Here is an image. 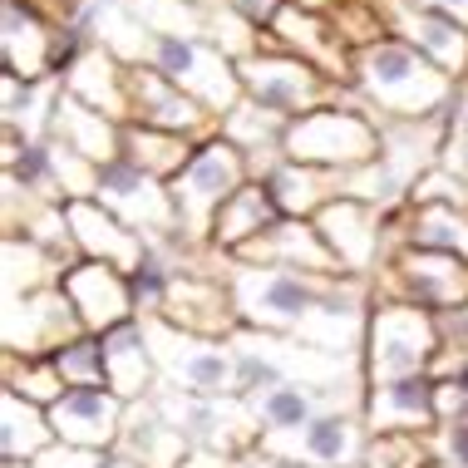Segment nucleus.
I'll list each match as a JSON object with an SVG mask.
<instances>
[{"instance_id":"obj_1","label":"nucleus","mask_w":468,"mask_h":468,"mask_svg":"<svg viewBox=\"0 0 468 468\" xmlns=\"http://www.w3.org/2000/svg\"><path fill=\"white\" fill-rule=\"evenodd\" d=\"M222 276L232 286L237 315L251 331H271L306 340L331 356H360L370 325V282L365 276H311V271H271L242 267L222 257Z\"/></svg>"},{"instance_id":"obj_2","label":"nucleus","mask_w":468,"mask_h":468,"mask_svg":"<svg viewBox=\"0 0 468 468\" xmlns=\"http://www.w3.org/2000/svg\"><path fill=\"white\" fill-rule=\"evenodd\" d=\"M356 94L379 109V119H439L453 113L459 80L434 69L414 45L379 35L375 45L356 49Z\"/></svg>"},{"instance_id":"obj_3","label":"nucleus","mask_w":468,"mask_h":468,"mask_svg":"<svg viewBox=\"0 0 468 468\" xmlns=\"http://www.w3.org/2000/svg\"><path fill=\"white\" fill-rule=\"evenodd\" d=\"M227 346H232V360H237L242 399L276 385H346V379L365 375L360 356H331V350H315L306 340L251 331V325H242Z\"/></svg>"},{"instance_id":"obj_4","label":"nucleus","mask_w":468,"mask_h":468,"mask_svg":"<svg viewBox=\"0 0 468 468\" xmlns=\"http://www.w3.org/2000/svg\"><path fill=\"white\" fill-rule=\"evenodd\" d=\"M282 158L306 163V168H331L350 173L379 158V119L370 113L365 99L356 104H325L286 123Z\"/></svg>"},{"instance_id":"obj_5","label":"nucleus","mask_w":468,"mask_h":468,"mask_svg":"<svg viewBox=\"0 0 468 468\" xmlns=\"http://www.w3.org/2000/svg\"><path fill=\"white\" fill-rule=\"evenodd\" d=\"M439 321L424 306H404V301H375L370 325H365V385H385L404 375H429L439 360Z\"/></svg>"},{"instance_id":"obj_6","label":"nucleus","mask_w":468,"mask_h":468,"mask_svg":"<svg viewBox=\"0 0 468 468\" xmlns=\"http://www.w3.org/2000/svg\"><path fill=\"white\" fill-rule=\"evenodd\" d=\"M237 80H242V94L251 99V104L276 113V119H286V123L301 119V113H311V109L346 104V94H350L346 84L325 80L315 65L286 55L282 45H271V35H267V45H261L257 55L237 59Z\"/></svg>"},{"instance_id":"obj_7","label":"nucleus","mask_w":468,"mask_h":468,"mask_svg":"<svg viewBox=\"0 0 468 468\" xmlns=\"http://www.w3.org/2000/svg\"><path fill=\"white\" fill-rule=\"evenodd\" d=\"M242 183H251V163L242 148H232L222 133L202 138L187 158V168L173 178V202H178V222H183V237L193 247H207L212 237V222H218L222 202L237 193Z\"/></svg>"},{"instance_id":"obj_8","label":"nucleus","mask_w":468,"mask_h":468,"mask_svg":"<svg viewBox=\"0 0 468 468\" xmlns=\"http://www.w3.org/2000/svg\"><path fill=\"white\" fill-rule=\"evenodd\" d=\"M154 399L173 429L193 444V453H222V459H247L261 444V424L242 395H187V389L158 385Z\"/></svg>"},{"instance_id":"obj_9","label":"nucleus","mask_w":468,"mask_h":468,"mask_svg":"<svg viewBox=\"0 0 468 468\" xmlns=\"http://www.w3.org/2000/svg\"><path fill=\"white\" fill-rule=\"evenodd\" d=\"M158 365V385L187 389V395H242L237 385V360L227 340H202L168 325L163 315H138Z\"/></svg>"},{"instance_id":"obj_10","label":"nucleus","mask_w":468,"mask_h":468,"mask_svg":"<svg viewBox=\"0 0 468 468\" xmlns=\"http://www.w3.org/2000/svg\"><path fill=\"white\" fill-rule=\"evenodd\" d=\"M144 65H154L163 80H173L183 94H193L197 104L212 109L218 119L247 99L242 80H237V65L222 55L218 45L197 40V35H154L148 30Z\"/></svg>"},{"instance_id":"obj_11","label":"nucleus","mask_w":468,"mask_h":468,"mask_svg":"<svg viewBox=\"0 0 468 468\" xmlns=\"http://www.w3.org/2000/svg\"><path fill=\"white\" fill-rule=\"evenodd\" d=\"M375 276H379V301H404V306H424L434 315L468 306V261L449 257V251L395 247Z\"/></svg>"},{"instance_id":"obj_12","label":"nucleus","mask_w":468,"mask_h":468,"mask_svg":"<svg viewBox=\"0 0 468 468\" xmlns=\"http://www.w3.org/2000/svg\"><path fill=\"white\" fill-rule=\"evenodd\" d=\"M94 202L109 207L119 222H129L133 232H144L148 242H173L183 237V222H178V202H173V187L144 173L138 163L129 158H109L99 163V183H94Z\"/></svg>"},{"instance_id":"obj_13","label":"nucleus","mask_w":468,"mask_h":468,"mask_svg":"<svg viewBox=\"0 0 468 468\" xmlns=\"http://www.w3.org/2000/svg\"><path fill=\"white\" fill-rule=\"evenodd\" d=\"M370 424L360 410H331L321 420L286 429V434H261V453L301 468H360L370 453Z\"/></svg>"},{"instance_id":"obj_14","label":"nucleus","mask_w":468,"mask_h":468,"mask_svg":"<svg viewBox=\"0 0 468 468\" xmlns=\"http://www.w3.org/2000/svg\"><path fill=\"white\" fill-rule=\"evenodd\" d=\"M74 335H84V321L74 311V301L65 296V286L35 291V296L5 301L0 311V340H5V356H30L45 360L55 350H65Z\"/></svg>"},{"instance_id":"obj_15","label":"nucleus","mask_w":468,"mask_h":468,"mask_svg":"<svg viewBox=\"0 0 468 468\" xmlns=\"http://www.w3.org/2000/svg\"><path fill=\"white\" fill-rule=\"evenodd\" d=\"M311 222H315V232L325 237V247L335 251V261L346 276H365V282H370V276L385 267L389 212H379L360 197H335V202H325Z\"/></svg>"},{"instance_id":"obj_16","label":"nucleus","mask_w":468,"mask_h":468,"mask_svg":"<svg viewBox=\"0 0 468 468\" xmlns=\"http://www.w3.org/2000/svg\"><path fill=\"white\" fill-rule=\"evenodd\" d=\"M158 315L187 335H202V340H232L242 331V315H237L227 276L222 271H197V267H183L173 276Z\"/></svg>"},{"instance_id":"obj_17","label":"nucleus","mask_w":468,"mask_h":468,"mask_svg":"<svg viewBox=\"0 0 468 468\" xmlns=\"http://www.w3.org/2000/svg\"><path fill=\"white\" fill-rule=\"evenodd\" d=\"M379 20L395 40L414 45L434 69H444L449 80H463L468 74V25L444 16V10H429L420 0H375Z\"/></svg>"},{"instance_id":"obj_18","label":"nucleus","mask_w":468,"mask_h":468,"mask_svg":"<svg viewBox=\"0 0 468 468\" xmlns=\"http://www.w3.org/2000/svg\"><path fill=\"white\" fill-rule=\"evenodd\" d=\"M129 123H148V129H168L187 138H212L218 133V113L202 109L193 94H183L173 80H163L154 65H129Z\"/></svg>"},{"instance_id":"obj_19","label":"nucleus","mask_w":468,"mask_h":468,"mask_svg":"<svg viewBox=\"0 0 468 468\" xmlns=\"http://www.w3.org/2000/svg\"><path fill=\"white\" fill-rule=\"evenodd\" d=\"M267 35H271V45L286 49V55L315 65L325 80L346 84V90L356 84V49L346 45V35L335 30L331 16H315V10H301L286 0V5L276 10V20L267 25Z\"/></svg>"},{"instance_id":"obj_20","label":"nucleus","mask_w":468,"mask_h":468,"mask_svg":"<svg viewBox=\"0 0 468 468\" xmlns=\"http://www.w3.org/2000/svg\"><path fill=\"white\" fill-rule=\"evenodd\" d=\"M65 296L74 301L84 331L90 335H109L113 325L123 321H138V301H133V286H129V271L109 267V261H90L80 257L74 267L65 271Z\"/></svg>"},{"instance_id":"obj_21","label":"nucleus","mask_w":468,"mask_h":468,"mask_svg":"<svg viewBox=\"0 0 468 468\" xmlns=\"http://www.w3.org/2000/svg\"><path fill=\"white\" fill-rule=\"evenodd\" d=\"M232 261L242 267H271V271H311V276H340L335 251L325 247V237L315 232L306 218H276L261 237L237 251Z\"/></svg>"},{"instance_id":"obj_22","label":"nucleus","mask_w":468,"mask_h":468,"mask_svg":"<svg viewBox=\"0 0 468 468\" xmlns=\"http://www.w3.org/2000/svg\"><path fill=\"white\" fill-rule=\"evenodd\" d=\"M123 410H129V399H119L109 385H80V389H65V395L49 404V429L65 444L109 453L119 444Z\"/></svg>"},{"instance_id":"obj_23","label":"nucleus","mask_w":468,"mask_h":468,"mask_svg":"<svg viewBox=\"0 0 468 468\" xmlns=\"http://www.w3.org/2000/svg\"><path fill=\"white\" fill-rule=\"evenodd\" d=\"M365 424L370 434H434L439 429V379L404 375L365 389Z\"/></svg>"},{"instance_id":"obj_24","label":"nucleus","mask_w":468,"mask_h":468,"mask_svg":"<svg viewBox=\"0 0 468 468\" xmlns=\"http://www.w3.org/2000/svg\"><path fill=\"white\" fill-rule=\"evenodd\" d=\"M5 30H0V45H5V74H20V80L40 84L65 74V30H55L49 20H40L25 0H5Z\"/></svg>"},{"instance_id":"obj_25","label":"nucleus","mask_w":468,"mask_h":468,"mask_svg":"<svg viewBox=\"0 0 468 468\" xmlns=\"http://www.w3.org/2000/svg\"><path fill=\"white\" fill-rule=\"evenodd\" d=\"M69 212V232H74V247H80V257L90 261H109V267L119 271H138L148 257V237L133 232L129 222H119L109 207H99L94 197H80V202H65Z\"/></svg>"},{"instance_id":"obj_26","label":"nucleus","mask_w":468,"mask_h":468,"mask_svg":"<svg viewBox=\"0 0 468 468\" xmlns=\"http://www.w3.org/2000/svg\"><path fill=\"white\" fill-rule=\"evenodd\" d=\"M113 453H123L138 468H183L193 459V444L173 429L163 404L154 395H144V399H129V410H123V429H119Z\"/></svg>"},{"instance_id":"obj_27","label":"nucleus","mask_w":468,"mask_h":468,"mask_svg":"<svg viewBox=\"0 0 468 468\" xmlns=\"http://www.w3.org/2000/svg\"><path fill=\"white\" fill-rule=\"evenodd\" d=\"M59 80H65V90L80 99V104L129 123V65H123L109 45H90L84 55H74Z\"/></svg>"},{"instance_id":"obj_28","label":"nucleus","mask_w":468,"mask_h":468,"mask_svg":"<svg viewBox=\"0 0 468 468\" xmlns=\"http://www.w3.org/2000/svg\"><path fill=\"white\" fill-rule=\"evenodd\" d=\"M399 247H424V251H449L468 261V207L463 202H410L404 218L389 227Z\"/></svg>"},{"instance_id":"obj_29","label":"nucleus","mask_w":468,"mask_h":468,"mask_svg":"<svg viewBox=\"0 0 468 468\" xmlns=\"http://www.w3.org/2000/svg\"><path fill=\"white\" fill-rule=\"evenodd\" d=\"M282 218L276 212V197H271V187L261 183V178H251L242 183L232 197L222 202V212H218V222H212V237H207V247L218 251V257H237L251 237H261L267 227Z\"/></svg>"},{"instance_id":"obj_30","label":"nucleus","mask_w":468,"mask_h":468,"mask_svg":"<svg viewBox=\"0 0 468 468\" xmlns=\"http://www.w3.org/2000/svg\"><path fill=\"white\" fill-rule=\"evenodd\" d=\"M49 138H59L65 148H74V154H84L94 163H109V158L123 154V123L109 119V113H99V109H90V104H80L69 90L59 94V104H55Z\"/></svg>"},{"instance_id":"obj_31","label":"nucleus","mask_w":468,"mask_h":468,"mask_svg":"<svg viewBox=\"0 0 468 468\" xmlns=\"http://www.w3.org/2000/svg\"><path fill=\"white\" fill-rule=\"evenodd\" d=\"M104 370H109V389L119 399H144L158 389V365L148 350L144 321H123L104 335Z\"/></svg>"},{"instance_id":"obj_32","label":"nucleus","mask_w":468,"mask_h":468,"mask_svg":"<svg viewBox=\"0 0 468 468\" xmlns=\"http://www.w3.org/2000/svg\"><path fill=\"white\" fill-rule=\"evenodd\" d=\"M271 187V197H276V212L282 218H315V212L325 207V202H335V197H346V173H331V168H306V163H291L282 158L276 168L261 178Z\"/></svg>"},{"instance_id":"obj_33","label":"nucleus","mask_w":468,"mask_h":468,"mask_svg":"<svg viewBox=\"0 0 468 468\" xmlns=\"http://www.w3.org/2000/svg\"><path fill=\"white\" fill-rule=\"evenodd\" d=\"M218 133L227 138L232 148H242L247 163H251V178H267V173L282 163V138H286V119H276V113L257 109L251 99H242L237 109L222 113Z\"/></svg>"},{"instance_id":"obj_34","label":"nucleus","mask_w":468,"mask_h":468,"mask_svg":"<svg viewBox=\"0 0 468 468\" xmlns=\"http://www.w3.org/2000/svg\"><path fill=\"white\" fill-rule=\"evenodd\" d=\"M49 444H55V429H49L45 404L25 399L16 389H0V459L30 463L35 453H45Z\"/></svg>"},{"instance_id":"obj_35","label":"nucleus","mask_w":468,"mask_h":468,"mask_svg":"<svg viewBox=\"0 0 468 468\" xmlns=\"http://www.w3.org/2000/svg\"><path fill=\"white\" fill-rule=\"evenodd\" d=\"M0 282H5V301H20V296H35V291H49L65 282L69 261L55 257V251H45L40 242H30V237H5V247H0Z\"/></svg>"},{"instance_id":"obj_36","label":"nucleus","mask_w":468,"mask_h":468,"mask_svg":"<svg viewBox=\"0 0 468 468\" xmlns=\"http://www.w3.org/2000/svg\"><path fill=\"white\" fill-rule=\"evenodd\" d=\"M193 148H197V138H187V133L148 129V123H123V158L138 163L144 173H154L163 183H173L187 168Z\"/></svg>"},{"instance_id":"obj_37","label":"nucleus","mask_w":468,"mask_h":468,"mask_svg":"<svg viewBox=\"0 0 468 468\" xmlns=\"http://www.w3.org/2000/svg\"><path fill=\"white\" fill-rule=\"evenodd\" d=\"M55 370L59 379H65L69 389H80V385H109V370H104V335H74L65 350H55Z\"/></svg>"},{"instance_id":"obj_38","label":"nucleus","mask_w":468,"mask_h":468,"mask_svg":"<svg viewBox=\"0 0 468 468\" xmlns=\"http://www.w3.org/2000/svg\"><path fill=\"white\" fill-rule=\"evenodd\" d=\"M5 389H16V395H25V399H35V404H55L59 395H65V379H59V370H55V360H30V356H5Z\"/></svg>"},{"instance_id":"obj_39","label":"nucleus","mask_w":468,"mask_h":468,"mask_svg":"<svg viewBox=\"0 0 468 468\" xmlns=\"http://www.w3.org/2000/svg\"><path fill=\"white\" fill-rule=\"evenodd\" d=\"M434 463V434H375L365 468H429Z\"/></svg>"},{"instance_id":"obj_40","label":"nucleus","mask_w":468,"mask_h":468,"mask_svg":"<svg viewBox=\"0 0 468 468\" xmlns=\"http://www.w3.org/2000/svg\"><path fill=\"white\" fill-rule=\"evenodd\" d=\"M25 468H104V453L94 449H80V444H65V439H55L45 453H35Z\"/></svg>"},{"instance_id":"obj_41","label":"nucleus","mask_w":468,"mask_h":468,"mask_svg":"<svg viewBox=\"0 0 468 468\" xmlns=\"http://www.w3.org/2000/svg\"><path fill=\"white\" fill-rule=\"evenodd\" d=\"M434 459L468 468V420H449L434 429Z\"/></svg>"},{"instance_id":"obj_42","label":"nucleus","mask_w":468,"mask_h":468,"mask_svg":"<svg viewBox=\"0 0 468 468\" xmlns=\"http://www.w3.org/2000/svg\"><path fill=\"white\" fill-rule=\"evenodd\" d=\"M25 5H30L40 20H49L55 30H69L74 16H80V0H25Z\"/></svg>"},{"instance_id":"obj_43","label":"nucleus","mask_w":468,"mask_h":468,"mask_svg":"<svg viewBox=\"0 0 468 468\" xmlns=\"http://www.w3.org/2000/svg\"><path fill=\"white\" fill-rule=\"evenodd\" d=\"M222 5H227V10H237L242 20H251V25L261 30V25H271V20H276V10H282L286 0H222Z\"/></svg>"},{"instance_id":"obj_44","label":"nucleus","mask_w":468,"mask_h":468,"mask_svg":"<svg viewBox=\"0 0 468 468\" xmlns=\"http://www.w3.org/2000/svg\"><path fill=\"white\" fill-rule=\"evenodd\" d=\"M420 5L444 10V16H453V20H463V25H468V0H420Z\"/></svg>"},{"instance_id":"obj_45","label":"nucleus","mask_w":468,"mask_h":468,"mask_svg":"<svg viewBox=\"0 0 468 468\" xmlns=\"http://www.w3.org/2000/svg\"><path fill=\"white\" fill-rule=\"evenodd\" d=\"M453 123L468 129V84H459V99H453Z\"/></svg>"},{"instance_id":"obj_46","label":"nucleus","mask_w":468,"mask_h":468,"mask_svg":"<svg viewBox=\"0 0 468 468\" xmlns=\"http://www.w3.org/2000/svg\"><path fill=\"white\" fill-rule=\"evenodd\" d=\"M104 468H138V463H129L123 453H113V449H109V453H104Z\"/></svg>"},{"instance_id":"obj_47","label":"nucleus","mask_w":468,"mask_h":468,"mask_svg":"<svg viewBox=\"0 0 468 468\" xmlns=\"http://www.w3.org/2000/svg\"><path fill=\"white\" fill-rule=\"evenodd\" d=\"M429 468H459V463H444V459H434V463H429Z\"/></svg>"},{"instance_id":"obj_48","label":"nucleus","mask_w":468,"mask_h":468,"mask_svg":"<svg viewBox=\"0 0 468 468\" xmlns=\"http://www.w3.org/2000/svg\"><path fill=\"white\" fill-rule=\"evenodd\" d=\"M197 5H222V0H197Z\"/></svg>"}]
</instances>
